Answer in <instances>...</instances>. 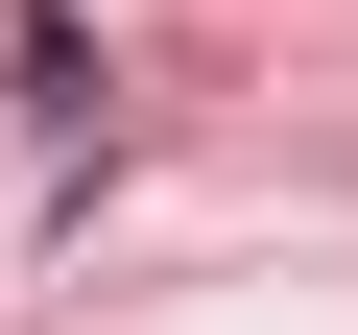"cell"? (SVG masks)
Returning a JSON list of instances; mask_svg holds the SVG:
<instances>
[]
</instances>
